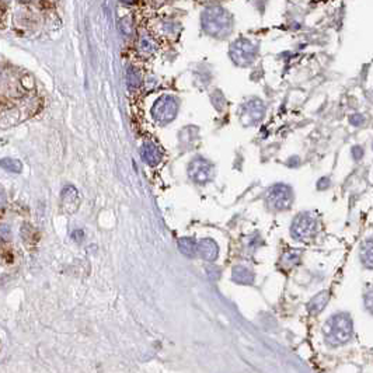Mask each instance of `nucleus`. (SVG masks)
Returning a JSON list of instances; mask_svg holds the SVG:
<instances>
[{
  "label": "nucleus",
  "mask_w": 373,
  "mask_h": 373,
  "mask_svg": "<svg viewBox=\"0 0 373 373\" xmlns=\"http://www.w3.org/2000/svg\"><path fill=\"white\" fill-rule=\"evenodd\" d=\"M233 279L237 284L251 285L254 282V273L244 265H236L233 268Z\"/></svg>",
  "instance_id": "4468645a"
},
{
  "label": "nucleus",
  "mask_w": 373,
  "mask_h": 373,
  "mask_svg": "<svg viewBox=\"0 0 373 373\" xmlns=\"http://www.w3.org/2000/svg\"><path fill=\"white\" fill-rule=\"evenodd\" d=\"M188 174L192 181L198 184H206L213 177V166L204 158L194 159L188 167Z\"/></svg>",
  "instance_id": "6e6552de"
},
{
  "label": "nucleus",
  "mask_w": 373,
  "mask_h": 373,
  "mask_svg": "<svg viewBox=\"0 0 373 373\" xmlns=\"http://www.w3.org/2000/svg\"><path fill=\"white\" fill-rule=\"evenodd\" d=\"M179 104L173 95H162L159 97L152 107V116L159 124H168L177 115Z\"/></svg>",
  "instance_id": "39448f33"
},
{
  "label": "nucleus",
  "mask_w": 373,
  "mask_h": 373,
  "mask_svg": "<svg viewBox=\"0 0 373 373\" xmlns=\"http://www.w3.org/2000/svg\"><path fill=\"white\" fill-rule=\"evenodd\" d=\"M122 3H125V5H132V3H135L136 0H121Z\"/></svg>",
  "instance_id": "b1692460"
},
{
  "label": "nucleus",
  "mask_w": 373,
  "mask_h": 373,
  "mask_svg": "<svg viewBox=\"0 0 373 373\" xmlns=\"http://www.w3.org/2000/svg\"><path fill=\"white\" fill-rule=\"evenodd\" d=\"M5 202H6L5 194H3V191H0V206L5 205Z\"/></svg>",
  "instance_id": "5701e85b"
},
{
  "label": "nucleus",
  "mask_w": 373,
  "mask_h": 373,
  "mask_svg": "<svg viewBox=\"0 0 373 373\" xmlns=\"http://www.w3.org/2000/svg\"><path fill=\"white\" fill-rule=\"evenodd\" d=\"M317 231V219L311 213L303 212L293 219L290 233L298 240H307L315 236Z\"/></svg>",
  "instance_id": "423d86ee"
},
{
  "label": "nucleus",
  "mask_w": 373,
  "mask_h": 373,
  "mask_svg": "<svg viewBox=\"0 0 373 373\" xmlns=\"http://www.w3.org/2000/svg\"><path fill=\"white\" fill-rule=\"evenodd\" d=\"M229 55L237 66H248L257 56V44L247 38H240L233 42Z\"/></svg>",
  "instance_id": "20e7f679"
},
{
  "label": "nucleus",
  "mask_w": 373,
  "mask_h": 373,
  "mask_svg": "<svg viewBox=\"0 0 373 373\" xmlns=\"http://www.w3.org/2000/svg\"><path fill=\"white\" fill-rule=\"evenodd\" d=\"M328 300H330V293L327 290H323L320 293L316 295L315 298L307 303V310L310 311L311 315H319L320 311L326 309Z\"/></svg>",
  "instance_id": "ddd939ff"
},
{
  "label": "nucleus",
  "mask_w": 373,
  "mask_h": 373,
  "mask_svg": "<svg viewBox=\"0 0 373 373\" xmlns=\"http://www.w3.org/2000/svg\"><path fill=\"white\" fill-rule=\"evenodd\" d=\"M141 154H142L143 162H145L147 166H150V167L158 166V164L162 162V158H163L162 150L152 142H146L143 145L142 150H141Z\"/></svg>",
  "instance_id": "9b49d317"
},
{
  "label": "nucleus",
  "mask_w": 373,
  "mask_h": 373,
  "mask_svg": "<svg viewBox=\"0 0 373 373\" xmlns=\"http://www.w3.org/2000/svg\"><path fill=\"white\" fill-rule=\"evenodd\" d=\"M11 0H0V28H5Z\"/></svg>",
  "instance_id": "aec40b11"
},
{
  "label": "nucleus",
  "mask_w": 373,
  "mask_h": 373,
  "mask_svg": "<svg viewBox=\"0 0 373 373\" xmlns=\"http://www.w3.org/2000/svg\"><path fill=\"white\" fill-rule=\"evenodd\" d=\"M293 201V194L290 187L285 184L273 185L267 195V204L273 210L289 209Z\"/></svg>",
  "instance_id": "0eeeda50"
},
{
  "label": "nucleus",
  "mask_w": 373,
  "mask_h": 373,
  "mask_svg": "<svg viewBox=\"0 0 373 373\" xmlns=\"http://www.w3.org/2000/svg\"><path fill=\"white\" fill-rule=\"evenodd\" d=\"M372 252H373L372 240L368 239V240L362 244V250H361V260H362V264L366 267V268H372L373 265Z\"/></svg>",
  "instance_id": "dca6fc26"
},
{
  "label": "nucleus",
  "mask_w": 373,
  "mask_h": 373,
  "mask_svg": "<svg viewBox=\"0 0 373 373\" xmlns=\"http://www.w3.org/2000/svg\"><path fill=\"white\" fill-rule=\"evenodd\" d=\"M202 27L210 37L225 38L231 31V16L222 7H210L202 13Z\"/></svg>",
  "instance_id": "f03ea898"
},
{
  "label": "nucleus",
  "mask_w": 373,
  "mask_h": 373,
  "mask_svg": "<svg viewBox=\"0 0 373 373\" xmlns=\"http://www.w3.org/2000/svg\"><path fill=\"white\" fill-rule=\"evenodd\" d=\"M21 2H23L24 5H27V3H30V2H34V0H21Z\"/></svg>",
  "instance_id": "393cba45"
},
{
  "label": "nucleus",
  "mask_w": 373,
  "mask_h": 373,
  "mask_svg": "<svg viewBox=\"0 0 373 373\" xmlns=\"http://www.w3.org/2000/svg\"><path fill=\"white\" fill-rule=\"evenodd\" d=\"M0 167L5 168L7 171H13V173H21L23 171V164L16 159H2Z\"/></svg>",
  "instance_id": "a211bd4d"
},
{
  "label": "nucleus",
  "mask_w": 373,
  "mask_h": 373,
  "mask_svg": "<svg viewBox=\"0 0 373 373\" xmlns=\"http://www.w3.org/2000/svg\"><path fill=\"white\" fill-rule=\"evenodd\" d=\"M264 110L265 107L260 100L254 99V100L248 101L247 104L243 107L242 110V120L246 124H256L257 121H260L264 115Z\"/></svg>",
  "instance_id": "9d476101"
},
{
  "label": "nucleus",
  "mask_w": 373,
  "mask_h": 373,
  "mask_svg": "<svg viewBox=\"0 0 373 373\" xmlns=\"http://www.w3.org/2000/svg\"><path fill=\"white\" fill-rule=\"evenodd\" d=\"M42 108L35 80L27 70L0 63V128L24 122Z\"/></svg>",
  "instance_id": "f257e3e1"
},
{
  "label": "nucleus",
  "mask_w": 373,
  "mask_h": 373,
  "mask_svg": "<svg viewBox=\"0 0 373 373\" xmlns=\"http://www.w3.org/2000/svg\"><path fill=\"white\" fill-rule=\"evenodd\" d=\"M327 340L332 345H342L351 340L354 331V324L351 317L345 313L332 316L331 320L327 323Z\"/></svg>",
  "instance_id": "7ed1b4c3"
},
{
  "label": "nucleus",
  "mask_w": 373,
  "mask_h": 373,
  "mask_svg": "<svg viewBox=\"0 0 373 373\" xmlns=\"http://www.w3.org/2000/svg\"><path fill=\"white\" fill-rule=\"evenodd\" d=\"M61 206L65 213L72 215L76 210L79 209L80 206V197L77 189L74 188L73 185H66L62 189L61 194Z\"/></svg>",
  "instance_id": "1a4fd4ad"
},
{
  "label": "nucleus",
  "mask_w": 373,
  "mask_h": 373,
  "mask_svg": "<svg viewBox=\"0 0 373 373\" xmlns=\"http://www.w3.org/2000/svg\"><path fill=\"white\" fill-rule=\"evenodd\" d=\"M328 184H330V183H328V180H327V179H323L320 181V184H317V187H319V188H320V189H324V188H326V187H328Z\"/></svg>",
  "instance_id": "4be33fe9"
},
{
  "label": "nucleus",
  "mask_w": 373,
  "mask_h": 373,
  "mask_svg": "<svg viewBox=\"0 0 373 373\" xmlns=\"http://www.w3.org/2000/svg\"><path fill=\"white\" fill-rule=\"evenodd\" d=\"M197 247H198V242L192 239V237H183L179 240V248L180 251L184 254L185 257L192 258L197 254Z\"/></svg>",
  "instance_id": "2eb2a0df"
},
{
  "label": "nucleus",
  "mask_w": 373,
  "mask_h": 373,
  "mask_svg": "<svg viewBox=\"0 0 373 373\" xmlns=\"http://www.w3.org/2000/svg\"><path fill=\"white\" fill-rule=\"evenodd\" d=\"M126 83L131 87V90L138 89L139 84H141V73L133 66L126 70Z\"/></svg>",
  "instance_id": "6ab92c4d"
},
{
  "label": "nucleus",
  "mask_w": 373,
  "mask_h": 373,
  "mask_svg": "<svg viewBox=\"0 0 373 373\" xmlns=\"http://www.w3.org/2000/svg\"><path fill=\"white\" fill-rule=\"evenodd\" d=\"M197 252H200L201 257L206 261H215L219 254V247L212 239H202L201 242H198Z\"/></svg>",
  "instance_id": "f8f14e48"
},
{
  "label": "nucleus",
  "mask_w": 373,
  "mask_h": 373,
  "mask_svg": "<svg viewBox=\"0 0 373 373\" xmlns=\"http://www.w3.org/2000/svg\"><path fill=\"white\" fill-rule=\"evenodd\" d=\"M300 260V252L295 251V250H290V251H286L281 258V264L284 265L285 269L292 268L293 265L299 263Z\"/></svg>",
  "instance_id": "f3484780"
},
{
  "label": "nucleus",
  "mask_w": 373,
  "mask_h": 373,
  "mask_svg": "<svg viewBox=\"0 0 373 373\" xmlns=\"http://www.w3.org/2000/svg\"><path fill=\"white\" fill-rule=\"evenodd\" d=\"M139 49L145 53H152L156 49V45L149 38H143L142 41L139 42Z\"/></svg>",
  "instance_id": "412c9836"
}]
</instances>
